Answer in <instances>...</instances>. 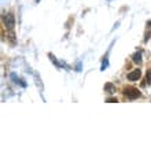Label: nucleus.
<instances>
[{
    "label": "nucleus",
    "instance_id": "f257e3e1",
    "mask_svg": "<svg viewBox=\"0 0 151 151\" xmlns=\"http://www.w3.org/2000/svg\"><path fill=\"white\" fill-rule=\"evenodd\" d=\"M124 95L127 96L128 99H136L140 96V92L137 91V88H132V87H128L124 89Z\"/></svg>",
    "mask_w": 151,
    "mask_h": 151
},
{
    "label": "nucleus",
    "instance_id": "f03ea898",
    "mask_svg": "<svg viewBox=\"0 0 151 151\" xmlns=\"http://www.w3.org/2000/svg\"><path fill=\"white\" fill-rule=\"evenodd\" d=\"M3 21H4V25H6V28L7 29H13L14 28V25H15V18H14V15L11 14V13H8V14H6L4 15V18H3Z\"/></svg>",
    "mask_w": 151,
    "mask_h": 151
},
{
    "label": "nucleus",
    "instance_id": "7ed1b4c3",
    "mask_svg": "<svg viewBox=\"0 0 151 151\" xmlns=\"http://www.w3.org/2000/svg\"><path fill=\"white\" fill-rule=\"evenodd\" d=\"M140 76H142V73L139 69H136L133 72H131L128 74V80H131V81H137V80L140 78Z\"/></svg>",
    "mask_w": 151,
    "mask_h": 151
},
{
    "label": "nucleus",
    "instance_id": "20e7f679",
    "mask_svg": "<svg viewBox=\"0 0 151 151\" xmlns=\"http://www.w3.org/2000/svg\"><path fill=\"white\" fill-rule=\"evenodd\" d=\"M104 91L111 95V94H114V91H115V87L113 85L111 82H107V84H104Z\"/></svg>",
    "mask_w": 151,
    "mask_h": 151
},
{
    "label": "nucleus",
    "instance_id": "39448f33",
    "mask_svg": "<svg viewBox=\"0 0 151 151\" xmlns=\"http://www.w3.org/2000/svg\"><path fill=\"white\" fill-rule=\"evenodd\" d=\"M133 62L137 65L142 63V54H140V52H136L135 55H133Z\"/></svg>",
    "mask_w": 151,
    "mask_h": 151
},
{
    "label": "nucleus",
    "instance_id": "423d86ee",
    "mask_svg": "<svg viewBox=\"0 0 151 151\" xmlns=\"http://www.w3.org/2000/svg\"><path fill=\"white\" fill-rule=\"evenodd\" d=\"M146 82H147L148 85H151V70H148L147 74H146Z\"/></svg>",
    "mask_w": 151,
    "mask_h": 151
},
{
    "label": "nucleus",
    "instance_id": "0eeeda50",
    "mask_svg": "<svg viewBox=\"0 0 151 151\" xmlns=\"http://www.w3.org/2000/svg\"><path fill=\"white\" fill-rule=\"evenodd\" d=\"M106 102H107V103H114V102H118V100H117L115 98H109Z\"/></svg>",
    "mask_w": 151,
    "mask_h": 151
},
{
    "label": "nucleus",
    "instance_id": "6e6552de",
    "mask_svg": "<svg viewBox=\"0 0 151 151\" xmlns=\"http://www.w3.org/2000/svg\"><path fill=\"white\" fill-rule=\"evenodd\" d=\"M76 70H77V72H80V70H81V63H77V69H76Z\"/></svg>",
    "mask_w": 151,
    "mask_h": 151
}]
</instances>
